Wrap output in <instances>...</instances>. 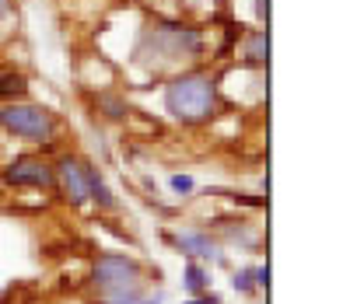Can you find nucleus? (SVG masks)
Returning <instances> with one entry per match:
<instances>
[{"mask_svg":"<svg viewBox=\"0 0 364 304\" xmlns=\"http://www.w3.org/2000/svg\"><path fill=\"white\" fill-rule=\"evenodd\" d=\"M165 105L168 112L182 119V123H203L214 105H218V94H214V81L203 77V74H189V77H179L176 85H168L165 91Z\"/></svg>","mask_w":364,"mask_h":304,"instance_id":"nucleus-1","label":"nucleus"},{"mask_svg":"<svg viewBox=\"0 0 364 304\" xmlns=\"http://www.w3.org/2000/svg\"><path fill=\"white\" fill-rule=\"evenodd\" d=\"M0 126L25 136V140H39V143H49L53 133H56L53 116L39 105H4L0 109Z\"/></svg>","mask_w":364,"mask_h":304,"instance_id":"nucleus-2","label":"nucleus"},{"mask_svg":"<svg viewBox=\"0 0 364 304\" xmlns=\"http://www.w3.org/2000/svg\"><path fill=\"white\" fill-rule=\"evenodd\" d=\"M136 276H140V269L127 256H102V259L95 262V283L105 294H127V291H134Z\"/></svg>","mask_w":364,"mask_h":304,"instance_id":"nucleus-3","label":"nucleus"},{"mask_svg":"<svg viewBox=\"0 0 364 304\" xmlns=\"http://www.w3.org/2000/svg\"><path fill=\"white\" fill-rule=\"evenodd\" d=\"M4 178H7L11 185H39V189H49V185L56 182L53 168H49L46 161H39V158H18V161L4 172Z\"/></svg>","mask_w":364,"mask_h":304,"instance_id":"nucleus-4","label":"nucleus"},{"mask_svg":"<svg viewBox=\"0 0 364 304\" xmlns=\"http://www.w3.org/2000/svg\"><path fill=\"white\" fill-rule=\"evenodd\" d=\"M56 175H60V185H63L70 203H85L88 200V168L85 165H77L74 158H63L56 165Z\"/></svg>","mask_w":364,"mask_h":304,"instance_id":"nucleus-5","label":"nucleus"},{"mask_svg":"<svg viewBox=\"0 0 364 304\" xmlns=\"http://www.w3.org/2000/svg\"><path fill=\"white\" fill-rule=\"evenodd\" d=\"M25 91H28V85H25L21 74H4L0 77V98H21Z\"/></svg>","mask_w":364,"mask_h":304,"instance_id":"nucleus-6","label":"nucleus"},{"mask_svg":"<svg viewBox=\"0 0 364 304\" xmlns=\"http://www.w3.org/2000/svg\"><path fill=\"white\" fill-rule=\"evenodd\" d=\"M267 53H270V43H267V32H259V36H252V39H249V49H245L249 63H267Z\"/></svg>","mask_w":364,"mask_h":304,"instance_id":"nucleus-7","label":"nucleus"},{"mask_svg":"<svg viewBox=\"0 0 364 304\" xmlns=\"http://www.w3.org/2000/svg\"><path fill=\"white\" fill-rule=\"evenodd\" d=\"M186 287H189V291H203V287H207V276H203L200 266H189V269H186Z\"/></svg>","mask_w":364,"mask_h":304,"instance_id":"nucleus-8","label":"nucleus"},{"mask_svg":"<svg viewBox=\"0 0 364 304\" xmlns=\"http://www.w3.org/2000/svg\"><path fill=\"white\" fill-rule=\"evenodd\" d=\"M179 245H182V249H193L196 256H210V252H214L207 238H179Z\"/></svg>","mask_w":364,"mask_h":304,"instance_id":"nucleus-9","label":"nucleus"},{"mask_svg":"<svg viewBox=\"0 0 364 304\" xmlns=\"http://www.w3.org/2000/svg\"><path fill=\"white\" fill-rule=\"evenodd\" d=\"M98 102H102V105L109 109L105 116H112V119H119V116H127V105H123L119 98H98Z\"/></svg>","mask_w":364,"mask_h":304,"instance_id":"nucleus-10","label":"nucleus"},{"mask_svg":"<svg viewBox=\"0 0 364 304\" xmlns=\"http://www.w3.org/2000/svg\"><path fill=\"white\" fill-rule=\"evenodd\" d=\"M172 189L176 192H193V178L189 175H172Z\"/></svg>","mask_w":364,"mask_h":304,"instance_id":"nucleus-11","label":"nucleus"},{"mask_svg":"<svg viewBox=\"0 0 364 304\" xmlns=\"http://www.w3.org/2000/svg\"><path fill=\"white\" fill-rule=\"evenodd\" d=\"M235 287H238V291H252V273H249V269L238 273V276H235Z\"/></svg>","mask_w":364,"mask_h":304,"instance_id":"nucleus-12","label":"nucleus"},{"mask_svg":"<svg viewBox=\"0 0 364 304\" xmlns=\"http://www.w3.org/2000/svg\"><path fill=\"white\" fill-rule=\"evenodd\" d=\"M256 14L267 18V14H270V0H256Z\"/></svg>","mask_w":364,"mask_h":304,"instance_id":"nucleus-13","label":"nucleus"},{"mask_svg":"<svg viewBox=\"0 0 364 304\" xmlns=\"http://www.w3.org/2000/svg\"><path fill=\"white\" fill-rule=\"evenodd\" d=\"M186 304H218V298H203V301H186Z\"/></svg>","mask_w":364,"mask_h":304,"instance_id":"nucleus-14","label":"nucleus"},{"mask_svg":"<svg viewBox=\"0 0 364 304\" xmlns=\"http://www.w3.org/2000/svg\"><path fill=\"white\" fill-rule=\"evenodd\" d=\"M4 14H7V0H0V18H4Z\"/></svg>","mask_w":364,"mask_h":304,"instance_id":"nucleus-15","label":"nucleus"},{"mask_svg":"<svg viewBox=\"0 0 364 304\" xmlns=\"http://www.w3.org/2000/svg\"><path fill=\"white\" fill-rule=\"evenodd\" d=\"M144 304H158V301H144Z\"/></svg>","mask_w":364,"mask_h":304,"instance_id":"nucleus-16","label":"nucleus"}]
</instances>
